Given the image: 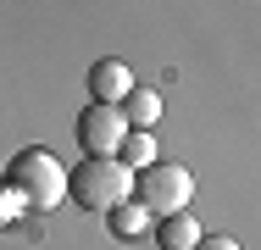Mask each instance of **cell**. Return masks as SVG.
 <instances>
[{
	"label": "cell",
	"mask_w": 261,
	"mask_h": 250,
	"mask_svg": "<svg viewBox=\"0 0 261 250\" xmlns=\"http://www.w3.org/2000/svg\"><path fill=\"white\" fill-rule=\"evenodd\" d=\"M17 217H22V200L11 195V189H6V178H0V228H6V222H17Z\"/></svg>",
	"instance_id": "cell-10"
},
{
	"label": "cell",
	"mask_w": 261,
	"mask_h": 250,
	"mask_svg": "<svg viewBox=\"0 0 261 250\" xmlns=\"http://www.w3.org/2000/svg\"><path fill=\"white\" fill-rule=\"evenodd\" d=\"M117 161H122L128 172H145L150 161H161V156H156V134H145V128H128V134H122V145H117Z\"/></svg>",
	"instance_id": "cell-9"
},
{
	"label": "cell",
	"mask_w": 261,
	"mask_h": 250,
	"mask_svg": "<svg viewBox=\"0 0 261 250\" xmlns=\"http://www.w3.org/2000/svg\"><path fill=\"white\" fill-rule=\"evenodd\" d=\"M195 245H200V222L189 211L156 217V250H195Z\"/></svg>",
	"instance_id": "cell-7"
},
{
	"label": "cell",
	"mask_w": 261,
	"mask_h": 250,
	"mask_svg": "<svg viewBox=\"0 0 261 250\" xmlns=\"http://www.w3.org/2000/svg\"><path fill=\"white\" fill-rule=\"evenodd\" d=\"M122 134H128V117L117 106H95V100L84 106V117H78V145H84V156H117Z\"/></svg>",
	"instance_id": "cell-4"
},
{
	"label": "cell",
	"mask_w": 261,
	"mask_h": 250,
	"mask_svg": "<svg viewBox=\"0 0 261 250\" xmlns=\"http://www.w3.org/2000/svg\"><path fill=\"white\" fill-rule=\"evenodd\" d=\"M134 200H139L150 217L189 211V200H195V172L178 167V161H150L145 172H134Z\"/></svg>",
	"instance_id": "cell-3"
},
{
	"label": "cell",
	"mask_w": 261,
	"mask_h": 250,
	"mask_svg": "<svg viewBox=\"0 0 261 250\" xmlns=\"http://www.w3.org/2000/svg\"><path fill=\"white\" fill-rule=\"evenodd\" d=\"M128 89H134V67H128V61L106 56V61L89 67V100H95V106H122Z\"/></svg>",
	"instance_id": "cell-5"
},
{
	"label": "cell",
	"mask_w": 261,
	"mask_h": 250,
	"mask_svg": "<svg viewBox=\"0 0 261 250\" xmlns=\"http://www.w3.org/2000/svg\"><path fill=\"white\" fill-rule=\"evenodd\" d=\"M6 189L22 200V211H50L67 200V167L56 161L45 145H28L11 156V167H6Z\"/></svg>",
	"instance_id": "cell-1"
},
{
	"label": "cell",
	"mask_w": 261,
	"mask_h": 250,
	"mask_svg": "<svg viewBox=\"0 0 261 250\" xmlns=\"http://www.w3.org/2000/svg\"><path fill=\"white\" fill-rule=\"evenodd\" d=\"M106 228H111V239H122V245H134L139 234H150V228H156V217H150V211H145L139 200L128 195V200H117V206L106 211Z\"/></svg>",
	"instance_id": "cell-6"
},
{
	"label": "cell",
	"mask_w": 261,
	"mask_h": 250,
	"mask_svg": "<svg viewBox=\"0 0 261 250\" xmlns=\"http://www.w3.org/2000/svg\"><path fill=\"white\" fill-rule=\"evenodd\" d=\"M117 111L128 117V128H145V134H150V128H156V117H161V95H156V89H145V84H134V89L122 95Z\"/></svg>",
	"instance_id": "cell-8"
},
{
	"label": "cell",
	"mask_w": 261,
	"mask_h": 250,
	"mask_svg": "<svg viewBox=\"0 0 261 250\" xmlns=\"http://www.w3.org/2000/svg\"><path fill=\"white\" fill-rule=\"evenodd\" d=\"M67 195L78 200L84 211H111L117 200L134 195V172H128L117 156H84V161L67 172Z\"/></svg>",
	"instance_id": "cell-2"
},
{
	"label": "cell",
	"mask_w": 261,
	"mask_h": 250,
	"mask_svg": "<svg viewBox=\"0 0 261 250\" xmlns=\"http://www.w3.org/2000/svg\"><path fill=\"white\" fill-rule=\"evenodd\" d=\"M195 250H239V239H228V234H200Z\"/></svg>",
	"instance_id": "cell-11"
}]
</instances>
